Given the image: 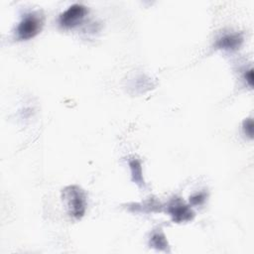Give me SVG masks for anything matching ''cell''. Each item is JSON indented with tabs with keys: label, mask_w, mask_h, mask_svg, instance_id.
Listing matches in <instances>:
<instances>
[{
	"label": "cell",
	"mask_w": 254,
	"mask_h": 254,
	"mask_svg": "<svg viewBox=\"0 0 254 254\" xmlns=\"http://www.w3.org/2000/svg\"><path fill=\"white\" fill-rule=\"evenodd\" d=\"M244 77H245V80H246V82L248 83V85H249L250 87H253V84H254L253 68H250L249 70H247V71L245 72V75H244Z\"/></svg>",
	"instance_id": "30bf717a"
},
{
	"label": "cell",
	"mask_w": 254,
	"mask_h": 254,
	"mask_svg": "<svg viewBox=\"0 0 254 254\" xmlns=\"http://www.w3.org/2000/svg\"><path fill=\"white\" fill-rule=\"evenodd\" d=\"M204 199H205V194H204L203 192H199V193H197V194L191 196L190 199V201L192 204L196 205V204L202 203V202L204 201Z\"/></svg>",
	"instance_id": "9c48e42d"
},
{
	"label": "cell",
	"mask_w": 254,
	"mask_h": 254,
	"mask_svg": "<svg viewBox=\"0 0 254 254\" xmlns=\"http://www.w3.org/2000/svg\"><path fill=\"white\" fill-rule=\"evenodd\" d=\"M43 18L38 13H29L23 17L17 26L16 33L19 40H30L42 30Z\"/></svg>",
	"instance_id": "7a4b0ae2"
},
{
	"label": "cell",
	"mask_w": 254,
	"mask_h": 254,
	"mask_svg": "<svg viewBox=\"0 0 254 254\" xmlns=\"http://www.w3.org/2000/svg\"><path fill=\"white\" fill-rule=\"evenodd\" d=\"M62 198L66 211L73 219H80L86 210L87 201L84 190L75 185L65 187L62 191Z\"/></svg>",
	"instance_id": "6da1fadb"
},
{
	"label": "cell",
	"mask_w": 254,
	"mask_h": 254,
	"mask_svg": "<svg viewBox=\"0 0 254 254\" xmlns=\"http://www.w3.org/2000/svg\"><path fill=\"white\" fill-rule=\"evenodd\" d=\"M242 128H243V132L246 136H248L250 139L253 138V130H254V123L253 120L251 118H247L243 121L242 124Z\"/></svg>",
	"instance_id": "ba28073f"
},
{
	"label": "cell",
	"mask_w": 254,
	"mask_h": 254,
	"mask_svg": "<svg viewBox=\"0 0 254 254\" xmlns=\"http://www.w3.org/2000/svg\"><path fill=\"white\" fill-rule=\"evenodd\" d=\"M150 245L158 250H166L168 243H167L164 233L161 230L155 231L152 234L151 239H150Z\"/></svg>",
	"instance_id": "52a82bcc"
},
{
	"label": "cell",
	"mask_w": 254,
	"mask_h": 254,
	"mask_svg": "<svg viewBox=\"0 0 254 254\" xmlns=\"http://www.w3.org/2000/svg\"><path fill=\"white\" fill-rule=\"evenodd\" d=\"M243 42V37L241 34L233 33L227 34L218 39L215 43V48L225 51H234L239 49Z\"/></svg>",
	"instance_id": "5b68a950"
},
{
	"label": "cell",
	"mask_w": 254,
	"mask_h": 254,
	"mask_svg": "<svg viewBox=\"0 0 254 254\" xmlns=\"http://www.w3.org/2000/svg\"><path fill=\"white\" fill-rule=\"evenodd\" d=\"M87 13L85 6L81 4H73L64 11L59 19L60 26L63 28H74L81 23Z\"/></svg>",
	"instance_id": "3957f363"
},
{
	"label": "cell",
	"mask_w": 254,
	"mask_h": 254,
	"mask_svg": "<svg viewBox=\"0 0 254 254\" xmlns=\"http://www.w3.org/2000/svg\"><path fill=\"white\" fill-rule=\"evenodd\" d=\"M167 210L169 214L172 216L173 221L177 223L190 221L193 217L192 210L189 207V205L184 203V201H182L181 199L172 200Z\"/></svg>",
	"instance_id": "277c9868"
},
{
	"label": "cell",
	"mask_w": 254,
	"mask_h": 254,
	"mask_svg": "<svg viewBox=\"0 0 254 254\" xmlns=\"http://www.w3.org/2000/svg\"><path fill=\"white\" fill-rule=\"evenodd\" d=\"M129 166L131 169V174L133 177V181L139 185L143 186L144 185V180L142 177V168H141V163L137 159H132L129 161Z\"/></svg>",
	"instance_id": "8992f818"
}]
</instances>
